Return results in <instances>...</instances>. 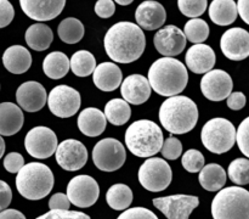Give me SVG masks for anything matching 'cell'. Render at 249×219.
<instances>
[{
	"instance_id": "obj_9",
	"label": "cell",
	"mask_w": 249,
	"mask_h": 219,
	"mask_svg": "<svg viewBox=\"0 0 249 219\" xmlns=\"http://www.w3.org/2000/svg\"><path fill=\"white\" fill-rule=\"evenodd\" d=\"M126 152L124 145L113 138L100 140L92 150L94 164L102 172H114L124 164Z\"/></svg>"
},
{
	"instance_id": "obj_36",
	"label": "cell",
	"mask_w": 249,
	"mask_h": 219,
	"mask_svg": "<svg viewBox=\"0 0 249 219\" xmlns=\"http://www.w3.org/2000/svg\"><path fill=\"white\" fill-rule=\"evenodd\" d=\"M229 178L236 185L249 184V160L248 158H236L229 165Z\"/></svg>"
},
{
	"instance_id": "obj_45",
	"label": "cell",
	"mask_w": 249,
	"mask_h": 219,
	"mask_svg": "<svg viewBox=\"0 0 249 219\" xmlns=\"http://www.w3.org/2000/svg\"><path fill=\"white\" fill-rule=\"evenodd\" d=\"M116 11V5L113 0H97L95 4V12L101 18H109Z\"/></svg>"
},
{
	"instance_id": "obj_10",
	"label": "cell",
	"mask_w": 249,
	"mask_h": 219,
	"mask_svg": "<svg viewBox=\"0 0 249 219\" xmlns=\"http://www.w3.org/2000/svg\"><path fill=\"white\" fill-rule=\"evenodd\" d=\"M24 147L32 157L45 160L56 152L57 136L48 127H34L24 138Z\"/></svg>"
},
{
	"instance_id": "obj_4",
	"label": "cell",
	"mask_w": 249,
	"mask_h": 219,
	"mask_svg": "<svg viewBox=\"0 0 249 219\" xmlns=\"http://www.w3.org/2000/svg\"><path fill=\"white\" fill-rule=\"evenodd\" d=\"M164 138L158 124L140 119L129 126L125 131V145L138 157H152L162 148Z\"/></svg>"
},
{
	"instance_id": "obj_12",
	"label": "cell",
	"mask_w": 249,
	"mask_h": 219,
	"mask_svg": "<svg viewBox=\"0 0 249 219\" xmlns=\"http://www.w3.org/2000/svg\"><path fill=\"white\" fill-rule=\"evenodd\" d=\"M100 196V187L96 180L90 175H77L72 178L67 186L70 202L79 208L91 207Z\"/></svg>"
},
{
	"instance_id": "obj_26",
	"label": "cell",
	"mask_w": 249,
	"mask_h": 219,
	"mask_svg": "<svg viewBox=\"0 0 249 219\" xmlns=\"http://www.w3.org/2000/svg\"><path fill=\"white\" fill-rule=\"evenodd\" d=\"M2 63L9 72L14 74H22L31 67L32 55L24 46L12 45L4 51Z\"/></svg>"
},
{
	"instance_id": "obj_23",
	"label": "cell",
	"mask_w": 249,
	"mask_h": 219,
	"mask_svg": "<svg viewBox=\"0 0 249 219\" xmlns=\"http://www.w3.org/2000/svg\"><path fill=\"white\" fill-rule=\"evenodd\" d=\"M92 80L102 91H113L123 82V74L116 63L102 62L92 72Z\"/></svg>"
},
{
	"instance_id": "obj_42",
	"label": "cell",
	"mask_w": 249,
	"mask_h": 219,
	"mask_svg": "<svg viewBox=\"0 0 249 219\" xmlns=\"http://www.w3.org/2000/svg\"><path fill=\"white\" fill-rule=\"evenodd\" d=\"M117 219H158V217L145 207H134L125 209Z\"/></svg>"
},
{
	"instance_id": "obj_29",
	"label": "cell",
	"mask_w": 249,
	"mask_h": 219,
	"mask_svg": "<svg viewBox=\"0 0 249 219\" xmlns=\"http://www.w3.org/2000/svg\"><path fill=\"white\" fill-rule=\"evenodd\" d=\"M26 43L36 51H44L49 49L53 39V31L44 23H34L29 27L24 34Z\"/></svg>"
},
{
	"instance_id": "obj_2",
	"label": "cell",
	"mask_w": 249,
	"mask_h": 219,
	"mask_svg": "<svg viewBox=\"0 0 249 219\" xmlns=\"http://www.w3.org/2000/svg\"><path fill=\"white\" fill-rule=\"evenodd\" d=\"M148 83L151 89L158 95L172 97L182 92L189 82L187 68L174 57L156 60L148 70Z\"/></svg>"
},
{
	"instance_id": "obj_6",
	"label": "cell",
	"mask_w": 249,
	"mask_h": 219,
	"mask_svg": "<svg viewBox=\"0 0 249 219\" xmlns=\"http://www.w3.org/2000/svg\"><path fill=\"white\" fill-rule=\"evenodd\" d=\"M214 219H249V191L241 186L219 190L212 202Z\"/></svg>"
},
{
	"instance_id": "obj_14",
	"label": "cell",
	"mask_w": 249,
	"mask_h": 219,
	"mask_svg": "<svg viewBox=\"0 0 249 219\" xmlns=\"http://www.w3.org/2000/svg\"><path fill=\"white\" fill-rule=\"evenodd\" d=\"M56 161L58 165L68 172L79 170L87 164L88 150L84 144L74 139L62 141L56 148Z\"/></svg>"
},
{
	"instance_id": "obj_19",
	"label": "cell",
	"mask_w": 249,
	"mask_h": 219,
	"mask_svg": "<svg viewBox=\"0 0 249 219\" xmlns=\"http://www.w3.org/2000/svg\"><path fill=\"white\" fill-rule=\"evenodd\" d=\"M17 104L27 112L40 111L46 104V90L40 83H22L16 91Z\"/></svg>"
},
{
	"instance_id": "obj_37",
	"label": "cell",
	"mask_w": 249,
	"mask_h": 219,
	"mask_svg": "<svg viewBox=\"0 0 249 219\" xmlns=\"http://www.w3.org/2000/svg\"><path fill=\"white\" fill-rule=\"evenodd\" d=\"M208 0H178V6L182 15L190 18H197L204 14Z\"/></svg>"
},
{
	"instance_id": "obj_52",
	"label": "cell",
	"mask_w": 249,
	"mask_h": 219,
	"mask_svg": "<svg viewBox=\"0 0 249 219\" xmlns=\"http://www.w3.org/2000/svg\"><path fill=\"white\" fill-rule=\"evenodd\" d=\"M117 4L122 5V6H126V5H130L134 0H114Z\"/></svg>"
},
{
	"instance_id": "obj_47",
	"label": "cell",
	"mask_w": 249,
	"mask_h": 219,
	"mask_svg": "<svg viewBox=\"0 0 249 219\" xmlns=\"http://www.w3.org/2000/svg\"><path fill=\"white\" fill-rule=\"evenodd\" d=\"M49 207H50V209H70L71 202L67 195L57 192V194L53 195L51 199L49 200Z\"/></svg>"
},
{
	"instance_id": "obj_44",
	"label": "cell",
	"mask_w": 249,
	"mask_h": 219,
	"mask_svg": "<svg viewBox=\"0 0 249 219\" xmlns=\"http://www.w3.org/2000/svg\"><path fill=\"white\" fill-rule=\"evenodd\" d=\"M15 16L14 6L9 0H0V28L9 26Z\"/></svg>"
},
{
	"instance_id": "obj_39",
	"label": "cell",
	"mask_w": 249,
	"mask_h": 219,
	"mask_svg": "<svg viewBox=\"0 0 249 219\" xmlns=\"http://www.w3.org/2000/svg\"><path fill=\"white\" fill-rule=\"evenodd\" d=\"M163 157L167 160H177L182 153V144L179 139L170 136L163 143L162 148H160Z\"/></svg>"
},
{
	"instance_id": "obj_40",
	"label": "cell",
	"mask_w": 249,
	"mask_h": 219,
	"mask_svg": "<svg viewBox=\"0 0 249 219\" xmlns=\"http://www.w3.org/2000/svg\"><path fill=\"white\" fill-rule=\"evenodd\" d=\"M236 143L241 152L249 158V117L241 122L236 131Z\"/></svg>"
},
{
	"instance_id": "obj_5",
	"label": "cell",
	"mask_w": 249,
	"mask_h": 219,
	"mask_svg": "<svg viewBox=\"0 0 249 219\" xmlns=\"http://www.w3.org/2000/svg\"><path fill=\"white\" fill-rule=\"evenodd\" d=\"M16 187L24 199L38 201L48 196L53 190V174L44 163H27L17 173Z\"/></svg>"
},
{
	"instance_id": "obj_25",
	"label": "cell",
	"mask_w": 249,
	"mask_h": 219,
	"mask_svg": "<svg viewBox=\"0 0 249 219\" xmlns=\"http://www.w3.org/2000/svg\"><path fill=\"white\" fill-rule=\"evenodd\" d=\"M23 112L12 102L0 104V135L11 136L23 127Z\"/></svg>"
},
{
	"instance_id": "obj_20",
	"label": "cell",
	"mask_w": 249,
	"mask_h": 219,
	"mask_svg": "<svg viewBox=\"0 0 249 219\" xmlns=\"http://www.w3.org/2000/svg\"><path fill=\"white\" fill-rule=\"evenodd\" d=\"M138 26L146 31H155L160 28L167 19V12L162 4L153 0L141 2L135 12Z\"/></svg>"
},
{
	"instance_id": "obj_1",
	"label": "cell",
	"mask_w": 249,
	"mask_h": 219,
	"mask_svg": "<svg viewBox=\"0 0 249 219\" xmlns=\"http://www.w3.org/2000/svg\"><path fill=\"white\" fill-rule=\"evenodd\" d=\"M105 50L109 58L118 63L139 60L146 48L142 29L133 22H118L107 31L104 39Z\"/></svg>"
},
{
	"instance_id": "obj_13",
	"label": "cell",
	"mask_w": 249,
	"mask_h": 219,
	"mask_svg": "<svg viewBox=\"0 0 249 219\" xmlns=\"http://www.w3.org/2000/svg\"><path fill=\"white\" fill-rule=\"evenodd\" d=\"M153 204L168 219H189L190 214L198 207L199 199L191 195H172L153 199Z\"/></svg>"
},
{
	"instance_id": "obj_28",
	"label": "cell",
	"mask_w": 249,
	"mask_h": 219,
	"mask_svg": "<svg viewBox=\"0 0 249 219\" xmlns=\"http://www.w3.org/2000/svg\"><path fill=\"white\" fill-rule=\"evenodd\" d=\"M199 184L207 191H219L226 182V172L220 164L211 163L199 170Z\"/></svg>"
},
{
	"instance_id": "obj_51",
	"label": "cell",
	"mask_w": 249,
	"mask_h": 219,
	"mask_svg": "<svg viewBox=\"0 0 249 219\" xmlns=\"http://www.w3.org/2000/svg\"><path fill=\"white\" fill-rule=\"evenodd\" d=\"M4 152H5V141L4 139L1 138V135H0V158L2 157Z\"/></svg>"
},
{
	"instance_id": "obj_16",
	"label": "cell",
	"mask_w": 249,
	"mask_h": 219,
	"mask_svg": "<svg viewBox=\"0 0 249 219\" xmlns=\"http://www.w3.org/2000/svg\"><path fill=\"white\" fill-rule=\"evenodd\" d=\"M186 40L184 32L173 24L160 28L153 39L157 51L165 57L180 55L186 48Z\"/></svg>"
},
{
	"instance_id": "obj_46",
	"label": "cell",
	"mask_w": 249,
	"mask_h": 219,
	"mask_svg": "<svg viewBox=\"0 0 249 219\" xmlns=\"http://www.w3.org/2000/svg\"><path fill=\"white\" fill-rule=\"evenodd\" d=\"M247 104V97L243 92L235 91L231 92L228 97V106L229 109L233 110V111H240Z\"/></svg>"
},
{
	"instance_id": "obj_11",
	"label": "cell",
	"mask_w": 249,
	"mask_h": 219,
	"mask_svg": "<svg viewBox=\"0 0 249 219\" xmlns=\"http://www.w3.org/2000/svg\"><path fill=\"white\" fill-rule=\"evenodd\" d=\"M80 94L72 87L57 85L48 96V106L51 113L60 118H70L74 116L82 104Z\"/></svg>"
},
{
	"instance_id": "obj_35",
	"label": "cell",
	"mask_w": 249,
	"mask_h": 219,
	"mask_svg": "<svg viewBox=\"0 0 249 219\" xmlns=\"http://www.w3.org/2000/svg\"><path fill=\"white\" fill-rule=\"evenodd\" d=\"M184 34L191 43L202 44L208 39L209 26L204 19L191 18L185 24Z\"/></svg>"
},
{
	"instance_id": "obj_49",
	"label": "cell",
	"mask_w": 249,
	"mask_h": 219,
	"mask_svg": "<svg viewBox=\"0 0 249 219\" xmlns=\"http://www.w3.org/2000/svg\"><path fill=\"white\" fill-rule=\"evenodd\" d=\"M237 11L241 18L249 24V0H238Z\"/></svg>"
},
{
	"instance_id": "obj_33",
	"label": "cell",
	"mask_w": 249,
	"mask_h": 219,
	"mask_svg": "<svg viewBox=\"0 0 249 219\" xmlns=\"http://www.w3.org/2000/svg\"><path fill=\"white\" fill-rule=\"evenodd\" d=\"M70 67L78 77H88L96 68V58L90 51L79 50L71 57Z\"/></svg>"
},
{
	"instance_id": "obj_38",
	"label": "cell",
	"mask_w": 249,
	"mask_h": 219,
	"mask_svg": "<svg viewBox=\"0 0 249 219\" xmlns=\"http://www.w3.org/2000/svg\"><path fill=\"white\" fill-rule=\"evenodd\" d=\"M181 163L189 173H198L204 167V156L201 151L191 148L182 155Z\"/></svg>"
},
{
	"instance_id": "obj_8",
	"label": "cell",
	"mask_w": 249,
	"mask_h": 219,
	"mask_svg": "<svg viewBox=\"0 0 249 219\" xmlns=\"http://www.w3.org/2000/svg\"><path fill=\"white\" fill-rule=\"evenodd\" d=\"M139 182L151 192H160L167 189L173 179V172L167 161L160 157L148 158L139 169Z\"/></svg>"
},
{
	"instance_id": "obj_27",
	"label": "cell",
	"mask_w": 249,
	"mask_h": 219,
	"mask_svg": "<svg viewBox=\"0 0 249 219\" xmlns=\"http://www.w3.org/2000/svg\"><path fill=\"white\" fill-rule=\"evenodd\" d=\"M237 16V4L233 0H213L209 5V17L218 26L232 24Z\"/></svg>"
},
{
	"instance_id": "obj_21",
	"label": "cell",
	"mask_w": 249,
	"mask_h": 219,
	"mask_svg": "<svg viewBox=\"0 0 249 219\" xmlns=\"http://www.w3.org/2000/svg\"><path fill=\"white\" fill-rule=\"evenodd\" d=\"M121 94L128 104L141 105L151 96V85L142 74H131L121 84Z\"/></svg>"
},
{
	"instance_id": "obj_30",
	"label": "cell",
	"mask_w": 249,
	"mask_h": 219,
	"mask_svg": "<svg viewBox=\"0 0 249 219\" xmlns=\"http://www.w3.org/2000/svg\"><path fill=\"white\" fill-rule=\"evenodd\" d=\"M70 58L61 51H53L43 62V71L51 79H61L70 71Z\"/></svg>"
},
{
	"instance_id": "obj_31",
	"label": "cell",
	"mask_w": 249,
	"mask_h": 219,
	"mask_svg": "<svg viewBox=\"0 0 249 219\" xmlns=\"http://www.w3.org/2000/svg\"><path fill=\"white\" fill-rule=\"evenodd\" d=\"M106 201L114 211H125L133 202V191L125 184H114L107 191Z\"/></svg>"
},
{
	"instance_id": "obj_24",
	"label": "cell",
	"mask_w": 249,
	"mask_h": 219,
	"mask_svg": "<svg viewBox=\"0 0 249 219\" xmlns=\"http://www.w3.org/2000/svg\"><path fill=\"white\" fill-rule=\"evenodd\" d=\"M107 119L105 113L95 107L83 110L78 116V128L84 135L95 138L101 135L106 129Z\"/></svg>"
},
{
	"instance_id": "obj_15",
	"label": "cell",
	"mask_w": 249,
	"mask_h": 219,
	"mask_svg": "<svg viewBox=\"0 0 249 219\" xmlns=\"http://www.w3.org/2000/svg\"><path fill=\"white\" fill-rule=\"evenodd\" d=\"M232 78L223 70H212L203 75L201 90L211 101H223L232 92Z\"/></svg>"
},
{
	"instance_id": "obj_48",
	"label": "cell",
	"mask_w": 249,
	"mask_h": 219,
	"mask_svg": "<svg viewBox=\"0 0 249 219\" xmlns=\"http://www.w3.org/2000/svg\"><path fill=\"white\" fill-rule=\"evenodd\" d=\"M12 200V191L9 184L2 180H0V212L6 209L9 204L11 203Z\"/></svg>"
},
{
	"instance_id": "obj_41",
	"label": "cell",
	"mask_w": 249,
	"mask_h": 219,
	"mask_svg": "<svg viewBox=\"0 0 249 219\" xmlns=\"http://www.w3.org/2000/svg\"><path fill=\"white\" fill-rule=\"evenodd\" d=\"M36 219H90L88 214L79 211H70V209H51L48 213L38 217Z\"/></svg>"
},
{
	"instance_id": "obj_34",
	"label": "cell",
	"mask_w": 249,
	"mask_h": 219,
	"mask_svg": "<svg viewBox=\"0 0 249 219\" xmlns=\"http://www.w3.org/2000/svg\"><path fill=\"white\" fill-rule=\"evenodd\" d=\"M58 36L66 44H77L84 36V26L74 17H68L61 21L57 28Z\"/></svg>"
},
{
	"instance_id": "obj_7",
	"label": "cell",
	"mask_w": 249,
	"mask_h": 219,
	"mask_svg": "<svg viewBox=\"0 0 249 219\" xmlns=\"http://www.w3.org/2000/svg\"><path fill=\"white\" fill-rule=\"evenodd\" d=\"M202 143L211 152L221 155L233 147L236 143L235 126L229 119L213 118L202 128Z\"/></svg>"
},
{
	"instance_id": "obj_50",
	"label": "cell",
	"mask_w": 249,
	"mask_h": 219,
	"mask_svg": "<svg viewBox=\"0 0 249 219\" xmlns=\"http://www.w3.org/2000/svg\"><path fill=\"white\" fill-rule=\"evenodd\" d=\"M0 219H26V217L17 209H4L0 212Z\"/></svg>"
},
{
	"instance_id": "obj_17",
	"label": "cell",
	"mask_w": 249,
	"mask_h": 219,
	"mask_svg": "<svg viewBox=\"0 0 249 219\" xmlns=\"http://www.w3.org/2000/svg\"><path fill=\"white\" fill-rule=\"evenodd\" d=\"M220 49L229 60H245L249 56V33L240 27L228 29L220 39Z\"/></svg>"
},
{
	"instance_id": "obj_3",
	"label": "cell",
	"mask_w": 249,
	"mask_h": 219,
	"mask_svg": "<svg viewBox=\"0 0 249 219\" xmlns=\"http://www.w3.org/2000/svg\"><path fill=\"white\" fill-rule=\"evenodd\" d=\"M160 121L169 133L186 134L196 127L198 109L190 97L175 95L160 105Z\"/></svg>"
},
{
	"instance_id": "obj_43",
	"label": "cell",
	"mask_w": 249,
	"mask_h": 219,
	"mask_svg": "<svg viewBox=\"0 0 249 219\" xmlns=\"http://www.w3.org/2000/svg\"><path fill=\"white\" fill-rule=\"evenodd\" d=\"M24 165V158L18 152H10L4 158V167L10 173H18Z\"/></svg>"
},
{
	"instance_id": "obj_18",
	"label": "cell",
	"mask_w": 249,
	"mask_h": 219,
	"mask_svg": "<svg viewBox=\"0 0 249 219\" xmlns=\"http://www.w3.org/2000/svg\"><path fill=\"white\" fill-rule=\"evenodd\" d=\"M21 9L29 18L51 21L62 12L66 0H19Z\"/></svg>"
},
{
	"instance_id": "obj_22",
	"label": "cell",
	"mask_w": 249,
	"mask_h": 219,
	"mask_svg": "<svg viewBox=\"0 0 249 219\" xmlns=\"http://www.w3.org/2000/svg\"><path fill=\"white\" fill-rule=\"evenodd\" d=\"M187 68L196 74H202L213 70L215 65V53L206 44H195L187 50L186 57Z\"/></svg>"
},
{
	"instance_id": "obj_32",
	"label": "cell",
	"mask_w": 249,
	"mask_h": 219,
	"mask_svg": "<svg viewBox=\"0 0 249 219\" xmlns=\"http://www.w3.org/2000/svg\"><path fill=\"white\" fill-rule=\"evenodd\" d=\"M131 110L123 99H112L105 106V117L113 126H123L130 119Z\"/></svg>"
}]
</instances>
